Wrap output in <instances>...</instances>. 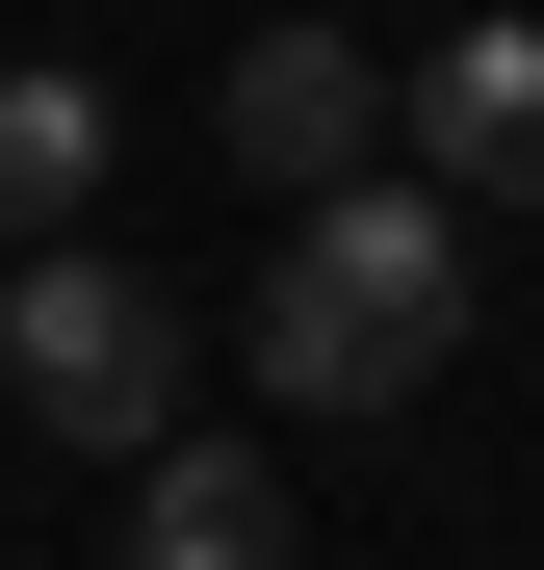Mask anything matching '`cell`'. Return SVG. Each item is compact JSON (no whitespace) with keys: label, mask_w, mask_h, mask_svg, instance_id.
Segmentation results:
<instances>
[{"label":"cell","mask_w":544,"mask_h":570,"mask_svg":"<svg viewBox=\"0 0 544 570\" xmlns=\"http://www.w3.org/2000/svg\"><path fill=\"white\" fill-rule=\"evenodd\" d=\"M0 390H27L78 466H156V441H181V285L27 234V259H0Z\"/></svg>","instance_id":"7a4b0ae2"},{"label":"cell","mask_w":544,"mask_h":570,"mask_svg":"<svg viewBox=\"0 0 544 570\" xmlns=\"http://www.w3.org/2000/svg\"><path fill=\"white\" fill-rule=\"evenodd\" d=\"M441 363H467V208L441 181H311L286 208V259H259V390L286 415H415Z\"/></svg>","instance_id":"6da1fadb"},{"label":"cell","mask_w":544,"mask_h":570,"mask_svg":"<svg viewBox=\"0 0 544 570\" xmlns=\"http://www.w3.org/2000/svg\"><path fill=\"white\" fill-rule=\"evenodd\" d=\"M130 570H286V466L156 441V466H130Z\"/></svg>","instance_id":"5b68a950"},{"label":"cell","mask_w":544,"mask_h":570,"mask_svg":"<svg viewBox=\"0 0 544 570\" xmlns=\"http://www.w3.org/2000/svg\"><path fill=\"white\" fill-rule=\"evenodd\" d=\"M208 156L286 181V208H311V181H363V156H389V52H363V27H259V52L208 78Z\"/></svg>","instance_id":"3957f363"},{"label":"cell","mask_w":544,"mask_h":570,"mask_svg":"<svg viewBox=\"0 0 544 570\" xmlns=\"http://www.w3.org/2000/svg\"><path fill=\"white\" fill-rule=\"evenodd\" d=\"M389 130H415L441 208H544V27H441V52L389 78Z\"/></svg>","instance_id":"277c9868"},{"label":"cell","mask_w":544,"mask_h":570,"mask_svg":"<svg viewBox=\"0 0 544 570\" xmlns=\"http://www.w3.org/2000/svg\"><path fill=\"white\" fill-rule=\"evenodd\" d=\"M105 78H52V52H0V234H78V208H105Z\"/></svg>","instance_id":"8992f818"}]
</instances>
